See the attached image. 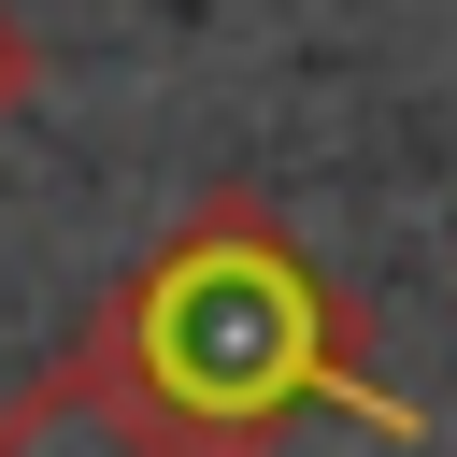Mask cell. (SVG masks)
I'll return each mask as SVG.
<instances>
[{
    "mask_svg": "<svg viewBox=\"0 0 457 457\" xmlns=\"http://www.w3.org/2000/svg\"><path fill=\"white\" fill-rule=\"evenodd\" d=\"M0 457H228V443H200L171 400H143V371L114 357V328H86V343H57L0 400Z\"/></svg>",
    "mask_w": 457,
    "mask_h": 457,
    "instance_id": "obj_2",
    "label": "cell"
},
{
    "mask_svg": "<svg viewBox=\"0 0 457 457\" xmlns=\"http://www.w3.org/2000/svg\"><path fill=\"white\" fill-rule=\"evenodd\" d=\"M14 100H29V29L0 14V114H14Z\"/></svg>",
    "mask_w": 457,
    "mask_h": 457,
    "instance_id": "obj_3",
    "label": "cell"
},
{
    "mask_svg": "<svg viewBox=\"0 0 457 457\" xmlns=\"http://www.w3.org/2000/svg\"><path fill=\"white\" fill-rule=\"evenodd\" d=\"M114 357L143 371V400H171L200 443L257 457L300 400L357 414V428H414L400 386H371L357 357V314L328 300V271L257 214V200H200L129 286H114Z\"/></svg>",
    "mask_w": 457,
    "mask_h": 457,
    "instance_id": "obj_1",
    "label": "cell"
}]
</instances>
